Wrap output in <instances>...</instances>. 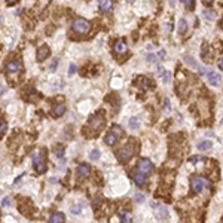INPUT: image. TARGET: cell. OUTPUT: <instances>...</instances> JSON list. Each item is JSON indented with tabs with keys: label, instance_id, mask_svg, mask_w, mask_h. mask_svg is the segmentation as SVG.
I'll list each match as a JSON object with an SVG mask.
<instances>
[{
	"label": "cell",
	"instance_id": "obj_44",
	"mask_svg": "<svg viewBox=\"0 0 223 223\" xmlns=\"http://www.w3.org/2000/svg\"><path fill=\"white\" fill-rule=\"evenodd\" d=\"M213 0H204V3H211Z\"/></svg>",
	"mask_w": 223,
	"mask_h": 223
},
{
	"label": "cell",
	"instance_id": "obj_7",
	"mask_svg": "<svg viewBox=\"0 0 223 223\" xmlns=\"http://www.w3.org/2000/svg\"><path fill=\"white\" fill-rule=\"evenodd\" d=\"M21 70V61L20 60H14L9 61L6 64V72L7 73H18Z\"/></svg>",
	"mask_w": 223,
	"mask_h": 223
},
{
	"label": "cell",
	"instance_id": "obj_19",
	"mask_svg": "<svg viewBox=\"0 0 223 223\" xmlns=\"http://www.w3.org/2000/svg\"><path fill=\"white\" fill-rule=\"evenodd\" d=\"M66 112V107L63 106V104H55L54 106V110H52V113H54V116H61L63 113Z\"/></svg>",
	"mask_w": 223,
	"mask_h": 223
},
{
	"label": "cell",
	"instance_id": "obj_31",
	"mask_svg": "<svg viewBox=\"0 0 223 223\" xmlns=\"http://www.w3.org/2000/svg\"><path fill=\"white\" fill-rule=\"evenodd\" d=\"M204 158L202 156H198V155H195V156H192V158H190L189 159V162H192V164H196L198 162V161H202Z\"/></svg>",
	"mask_w": 223,
	"mask_h": 223
},
{
	"label": "cell",
	"instance_id": "obj_32",
	"mask_svg": "<svg viewBox=\"0 0 223 223\" xmlns=\"http://www.w3.org/2000/svg\"><path fill=\"white\" fill-rule=\"evenodd\" d=\"M81 205H73V207H72V213H73V214H81Z\"/></svg>",
	"mask_w": 223,
	"mask_h": 223
},
{
	"label": "cell",
	"instance_id": "obj_2",
	"mask_svg": "<svg viewBox=\"0 0 223 223\" xmlns=\"http://www.w3.org/2000/svg\"><path fill=\"white\" fill-rule=\"evenodd\" d=\"M72 28H73V31L79 34H85L89 31V28H91V24H89V21L83 20V18H77V20L73 21V24H72Z\"/></svg>",
	"mask_w": 223,
	"mask_h": 223
},
{
	"label": "cell",
	"instance_id": "obj_8",
	"mask_svg": "<svg viewBox=\"0 0 223 223\" xmlns=\"http://www.w3.org/2000/svg\"><path fill=\"white\" fill-rule=\"evenodd\" d=\"M155 216L159 219V220H168L170 219V211L167 210V207H159L158 205V208L155 211Z\"/></svg>",
	"mask_w": 223,
	"mask_h": 223
},
{
	"label": "cell",
	"instance_id": "obj_24",
	"mask_svg": "<svg viewBox=\"0 0 223 223\" xmlns=\"http://www.w3.org/2000/svg\"><path fill=\"white\" fill-rule=\"evenodd\" d=\"M121 220L122 222H131V214H129L128 211H122L121 213Z\"/></svg>",
	"mask_w": 223,
	"mask_h": 223
},
{
	"label": "cell",
	"instance_id": "obj_38",
	"mask_svg": "<svg viewBox=\"0 0 223 223\" xmlns=\"http://www.w3.org/2000/svg\"><path fill=\"white\" fill-rule=\"evenodd\" d=\"M164 103H165V104H164V107H165V110L168 112L170 109H171V104H170V101H168V100H165V101H164Z\"/></svg>",
	"mask_w": 223,
	"mask_h": 223
},
{
	"label": "cell",
	"instance_id": "obj_28",
	"mask_svg": "<svg viewBox=\"0 0 223 223\" xmlns=\"http://www.w3.org/2000/svg\"><path fill=\"white\" fill-rule=\"evenodd\" d=\"M134 201L135 202H143V201H144V195H143V193H135V196H134Z\"/></svg>",
	"mask_w": 223,
	"mask_h": 223
},
{
	"label": "cell",
	"instance_id": "obj_23",
	"mask_svg": "<svg viewBox=\"0 0 223 223\" xmlns=\"http://www.w3.org/2000/svg\"><path fill=\"white\" fill-rule=\"evenodd\" d=\"M184 61L189 64V66H192V67H195V68H198V63H196L192 57H189V55H184Z\"/></svg>",
	"mask_w": 223,
	"mask_h": 223
},
{
	"label": "cell",
	"instance_id": "obj_34",
	"mask_svg": "<svg viewBox=\"0 0 223 223\" xmlns=\"http://www.w3.org/2000/svg\"><path fill=\"white\" fill-rule=\"evenodd\" d=\"M165 54H167V52H165L164 49H161V51L158 52V55H156V57H158L159 60H164V58H165Z\"/></svg>",
	"mask_w": 223,
	"mask_h": 223
},
{
	"label": "cell",
	"instance_id": "obj_30",
	"mask_svg": "<svg viewBox=\"0 0 223 223\" xmlns=\"http://www.w3.org/2000/svg\"><path fill=\"white\" fill-rule=\"evenodd\" d=\"M55 156H58V158H63L64 156V149H61V147H57L55 149Z\"/></svg>",
	"mask_w": 223,
	"mask_h": 223
},
{
	"label": "cell",
	"instance_id": "obj_14",
	"mask_svg": "<svg viewBox=\"0 0 223 223\" xmlns=\"http://www.w3.org/2000/svg\"><path fill=\"white\" fill-rule=\"evenodd\" d=\"M64 220H66V216L63 213H54L49 217V222H52V223H60V222H64Z\"/></svg>",
	"mask_w": 223,
	"mask_h": 223
},
{
	"label": "cell",
	"instance_id": "obj_1",
	"mask_svg": "<svg viewBox=\"0 0 223 223\" xmlns=\"http://www.w3.org/2000/svg\"><path fill=\"white\" fill-rule=\"evenodd\" d=\"M134 144H127V146H123V147H121L119 150H118V153H116V156H118V159L121 161V162H127V161H129L131 158H132V155H134Z\"/></svg>",
	"mask_w": 223,
	"mask_h": 223
},
{
	"label": "cell",
	"instance_id": "obj_17",
	"mask_svg": "<svg viewBox=\"0 0 223 223\" xmlns=\"http://www.w3.org/2000/svg\"><path fill=\"white\" fill-rule=\"evenodd\" d=\"M211 147H213V143L208 142V140H204V142L198 143V149H199V150H202V152H205V150H210Z\"/></svg>",
	"mask_w": 223,
	"mask_h": 223
},
{
	"label": "cell",
	"instance_id": "obj_27",
	"mask_svg": "<svg viewBox=\"0 0 223 223\" xmlns=\"http://www.w3.org/2000/svg\"><path fill=\"white\" fill-rule=\"evenodd\" d=\"M183 3L188 9H193V6H195V0H183Z\"/></svg>",
	"mask_w": 223,
	"mask_h": 223
},
{
	"label": "cell",
	"instance_id": "obj_33",
	"mask_svg": "<svg viewBox=\"0 0 223 223\" xmlns=\"http://www.w3.org/2000/svg\"><path fill=\"white\" fill-rule=\"evenodd\" d=\"M76 72H77V67H76L74 64H70V68H68V74L72 76V74H74Z\"/></svg>",
	"mask_w": 223,
	"mask_h": 223
},
{
	"label": "cell",
	"instance_id": "obj_29",
	"mask_svg": "<svg viewBox=\"0 0 223 223\" xmlns=\"http://www.w3.org/2000/svg\"><path fill=\"white\" fill-rule=\"evenodd\" d=\"M170 76H171V74H170V72H164V74L161 76L164 83H168V82H170Z\"/></svg>",
	"mask_w": 223,
	"mask_h": 223
},
{
	"label": "cell",
	"instance_id": "obj_43",
	"mask_svg": "<svg viewBox=\"0 0 223 223\" xmlns=\"http://www.w3.org/2000/svg\"><path fill=\"white\" fill-rule=\"evenodd\" d=\"M7 3H15V2H16V0H6Z\"/></svg>",
	"mask_w": 223,
	"mask_h": 223
},
{
	"label": "cell",
	"instance_id": "obj_6",
	"mask_svg": "<svg viewBox=\"0 0 223 223\" xmlns=\"http://www.w3.org/2000/svg\"><path fill=\"white\" fill-rule=\"evenodd\" d=\"M207 79H208V83L213 85V86H219L222 83V74L216 73V72H210L207 74Z\"/></svg>",
	"mask_w": 223,
	"mask_h": 223
},
{
	"label": "cell",
	"instance_id": "obj_4",
	"mask_svg": "<svg viewBox=\"0 0 223 223\" xmlns=\"http://www.w3.org/2000/svg\"><path fill=\"white\" fill-rule=\"evenodd\" d=\"M88 127L91 129H94L95 132H100L103 129V127H104V118H103L101 115H94L89 118L88 121Z\"/></svg>",
	"mask_w": 223,
	"mask_h": 223
},
{
	"label": "cell",
	"instance_id": "obj_10",
	"mask_svg": "<svg viewBox=\"0 0 223 223\" xmlns=\"http://www.w3.org/2000/svg\"><path fill=\"white\" fill-rule=\"evenodd\" d=\"M98 6H100V11L106 14V12H110V11H112L113 3H112V0H98Z\"/></svg>",
	"mask_w": 223,
	"mask_h": 223
},
{
	"label": "cell",
	"instance_id": "obj_18",
	"mask_svg": "<svg viewBox=\"0 0 223 223\" xmlns=\"http://www.w3.org/2000/svg\"><path fill=\"white\" fill-rule=\"evenodd\" d=\"M177 31H179L180 34H184L186 31H188V22H186V20H180V21H179Z\"/></svg>",
	"mask_w": 223,
	"mask_h": 223
},
{
	"label": "cell",
	"instance_id": "obj_37",
	"mask_svg": "<svg viewBox=\"0 0 223 223\" xmlns=\"http://www.w3.org/2000/svg\"><path fill=\"white\" fill-rule=\"evenodd\" d=\"M11 204H12V201H11V198H6V199L3 201V205H5V207H9Z\"/></svg>",
	"mask_w": 223,
	"mask_h": 223
},
{
	"label": "cell",
	"instance_id": "obj_35",
	"mask_svg": "<svg viewBox=\"0 0 223 223\" xmlns=\"http://www.w3.org/2000/svg\"><path fill=\"white\" fill-rule=\"evenodd\" d=\"M57 64H58V61L54 60V61H52V66L49 67V70H51V72H55V70H57Z\"/></svg>",
	"mask_w": 223,
	"mask_h": 223
},
{
	"label": "cell",
	"instance_id": "obj_12",
	"mask_svg": "<svg viewBox=\"0 0 223 223\" xmlns=\"http://www.w3.org/2000/svg\"><path fill=\"white\" fill-rule=\"evenodd\" d=\"M89 173H91L89 165H86V164H82V165H79V168H77V174H79L81 177H88Z\"/></svg>",
	"mask_w": 223,
	"mask_h": 223
},
{
	"label": "cell",
	"instance_id": "obj_5",
	"mask_svg": "<svg viewBox=\"0 0 223 223\" xmlns=\"http://www.w3.org/2000/svg\"><path fill=\"white\" fill-rule=\"evenodd\" d=\"M137 168H138V171H142L143 174H150L153 167H152V162L149 159H142L140 162L137 164Z\"/></svg>",
	"mask_w": 223,
	"mask_h": 223
},
{
	"label": "cell",
	"instance_id": "obj_11",
	"mask_svg": "<svg viewBox=\"0 0 223 223\" xmlns=\"http://www.w3.org/2000/svg\"><path fill=\"white\" fill-rule=\"evenodd\" d=\"M127 51H128V46H127V43H125L123 40H118L115 43V52L116 54H119V55L125 54Z\"/></svg>",
	"mask_w": 223,
	"mask_h": 223
},
{
	"label": "cell",
	"instance_id": "obj_25",
	"mask_svg": "<svg viewBox=\"0 0 223 223\" xmlns=\"http://www.w3.org/2000/svg\"><path fill=\"white\" fill-rule=\"evenodd\" d=\"M202 15H204V18H205V20H208V21H213L214 18H216V15L213 14V12H210V11H204Z\"/></svg>",
	"mask_w": 223,
	"mask_h": 223
},
{
	"label": "cell",
	"instance_id": "obj_40",
	"mask_svg": "<svg viewBox=\"0 0 223 223\" xmlns=\"http://www.w3.org/2000/svg\"><path fill=\"white\" fill-rule=\"evenodd\" d=\"M198 70H199V73L201 74H205V68L204 67H199V66H198Z\"/></svg>",
	"mask_w": 223,
	"mask_h": 223
},
{
	"label": "cell",
	"instance_id": "obj_21",
	"mask_svg": "<svg viewBox=\"0 0 223 223\" xmlns=\"http://www.w3.org/2000/svg\"><path fill=\"white\" fill-rule=\"evenodd\" d=\"M100 156H101V153H100V150H97V149L91 150V153H89L91 161H98V159H100Z\"/></svg>",
	"mask_w": 223,
	"mask_h": 223
},
{
	"label": "cell",
	"instance_id": "obj_36",
	"mask_svg": "<svg viewBox=\"0 0 223 223\" xmlns=\"http://www.w3.org/2000/svg\"><path fill=\"white\" fill-rule=\"evenodd\" d=\"M156 72H158V76H162L165 70H164V67H162V66H158V68H156Z\"/></svg>",
	"mask_w": 223,
	"mask_h": 223
},
{
	"label": "cell",
	"instance_id": "obj_26",
	"mask_svg": "<svg viewBox=\"0 0 223 223\" xmlns=\"http://www.w3.org/2000/svg\"><path fill=\"white\" fill-rule=\"evenodd\" d=\"M6 129H7V123H6V121L0 119V135L5 134V132H6Z\"/></svg>",
	"mask_w": 223,
	"mask_h": 223
},
{
	"label": "cell",
	"instance_id": "obj_45",
	"mask_svg": "<svg viewBox=\"0 0 223 223\" xmlns=\"http://www.w3.org/2000/svg\"><path fill=\"white\" fill-rule=\"evenodd\" d=\"M127 2H129V3H132V2H135V0H127Z\"/></svg>",
	"mask_w": 223,
	"mask_h": 223
},
{
	"label": "cell",
	"instance_id": "obj_13",
	"mask_svg": "<svg viewBox=\"0 0 223 223\" xmlns=\"http://www.w3.org/2000/svg\"><path fill=\"white\" fill-rule=\"evenodd\" d=\"M134 182L138 184V186H143L146 183V174H143L142 171H137L134 174Z\"/></svg>",
	"mask_w": 223,
	"mask_h": 223
},
{
	"label": "cell",
	"instance_id": "obj_42",
	"mask_svg": "<svg viewBox=\"0 0 223 223\" xmlns=\"http://www.w3.org/2000/svg\"><path fill=\"white\" fill-rule=\"evenodd\" d=\"M222 66H223V64H222V60H219V68H220V70H222V68H223Z\"/></svg>",
	"mask_w": 223,
	"mask_h": 223
},
{
	"label": "cell",
	"instance_id": "obj_3",
	"mask_svg": "<svg viewBox=\"0 0 223 223\" xmlns=\"http://www.w3.org/2000/svg\"><path fill=\"white\" fill-rule=\"evenodd\" d=\"M190 186H192V190H193L195 193H199L204 188H210V182L201 176H196L190 180Z\"/></svg>",
	"mask_w": 223,
	"mask_h": 223
},
{
	"label": "cell",
	"instance_id": "obj_41",
	"mask_svg": "<svg viewBox=\"0 0 223 223\" xmlns=\"http://www.w3.org/2000/svg\"><path fill=\"white\" fill-rule=\"evenodd\" d=\"M176 2L177 0H170V6H176Z\"/></svg>",
	"mask_w": 223,
	"mask_h": 223
},
{
	"label": "cell",
	"instance_id": "obj_39",
	"mask_svg": "<svg viewBox=\"0 0 223 223\" xmlns=\"http://www.w3.org/2000/svg\"><path fill=\"white\" fill-rule=\"evenodd\" d=\"M147 61H149V63H153V61H155V55H153V54H149V55H147Z\"/></svg>",
	"mask_w": 223,
	"mask_h": 223
},
{
	"label": "cell",
	"instance_id": "obj_22",
	"mask_svg": "<svg viewBox=\"0 0 223 223\" xmlns=\"http://www.w3.org/2000/svg\"><path fill=\"white\" fill-rule=\"evenodd\" d=\"M34 168H36V171H37V173H45V171H46V165H45V162H43V161H42V162H39V164H36V165H34Z\"/></svg>",
	"mask_w": 223,
	"mask_h": 223
},
{
	"label": "cell",
	"instance_id": "obj_20",
	"mask_svg": "<svg viewBox=\"0 0 223 223\" xmlns=\"http://www.w3.org/2000/svg\"><path fill=\"white\" fill-rule=\"evenodd\" d=\"M112 132H113L118 138H122V135H123V131H122V128L119 125H113V127H112Z\"/></svg>",
	"mask_w": 223,
	"mask_h": 223
},
{
	"label": "cell",
	"instance_id": "obj_15",
	"mask_svg": "<svg viewBox=\"0 0 223 223\" xmlns=\"http://www.w3.org/2000/svg\"><path fill=\"white\" fill-rule=\"evenodd\" d=\"M128 127L131 129H138L140 128V119H138V116H132V118H129Z\"/></svg>",
	"mask_w": 223,
	"mask_h": 223
},
{
	"label": "cell",
	"instance_id": "obj_16",
	"mask_svg": "<svg viewBox=\"0 0 223 223\" xmlns=\"http://www.w3.org/2000/svg\"><path fill=\"white\" fill-rule=\"evenodd\" d=\"M116 140H118V137H116V135L113 134L112 131H110V132L106 135V138H104V143H106L107 146H113V144L116 143Z\"/></svg>",
	"mask_w": 223,
	"mask_h": 223
},
{
	"label": "cell",
	"instance_id": "obj_9",
	"mask_svg": "<svg viewBox=\"0 0 223 223\" xmlns=\"http://www.w3.org/2000/svg\"><path fill=\"white\" fill-rule=\"evenodd\" d=\"M51 55V49L48 46H40L39 49H37V61H45Z\"/></svg>",
	"mask_w": 223,
	"mask_h": 223
}]
</instances>
